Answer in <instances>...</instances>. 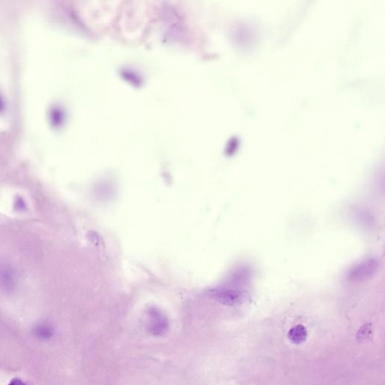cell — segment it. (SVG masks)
Returning <instances> with one entry per match:
<instances>
[{"mask_svg": "<svg viewBox=\"0 0 385 385\" xmlns=\"http://www.w3.org/2000/svg\"><path fill=\"white\" fill-rule=\"evenodd\" d=\"M148 330L156 337L164 336L169 331V322L164 313L156 307H151L148 310Z\"/></svg>", "mask_w": 385, "mask_h": 385, "instance_id": "6da1fadb", "label": "cell"}, {"mask_svg": "<svg viewBox=\"0 0 385 385\" xmlns=\"http://www.w3.org/2000/svg\"><path fill=\"white\" fill-rule=\"evenodd\" d=\"M211 295L215 300L226 306H234L242 300V294L230 289H215L211 291Z\"/></svg>", "mask_w": 385, "mask_h": 385, "instance_id": "7a4b0ae2", "label": "cell"}, {"mask_svg": "<svg viewBox=\"0 0 385 385\" xmlns=\"http://www.w3.org/2000/svg\"><path fill=\"white\" fill-rule=\"evenodd\" d=\"M308 333L306 327L303 325H297L293 327L288 332V338L291 343L296 345L302 344L307 340Z\"/></svg>", "mask_w": 385, "mask_h": 385, "instance_id": "3957f363", "label": "cell"}, {"mask_svg": "<svg viewBox=\"0 0 385 385\" xmlns=\"http://www.w3.org/2000/svg\"><path fill=\"white\" fill-rule=\"evenodd\" d=\"M34 332L37 338L42 340H50L54 334V328L48 324H38L34 329Z\"/></svg>", "mask_w": 385, "mask_h": 385, "instance_id": "277c9868", "label": "cell"}, {"mask_svg": "<svg viewBox=\"0 0 385 385\" xmlns=\"http://www.w3.org/2000/svg\"><path fill=\"white\" fill-rule=\"evenodd\" d=\"M372 326L370 324H366L360 327L357 333V338L359 342L366 341L368 338H370L372 334Z\"/></svg>", "mask_w": 385, "mask_h": 385, "instance_id": "5b68a950", "label": "cell"}, {"mask_svg": "<svg viewBox=\"0 0 385 385\" xmlns=\"http://www.w3.org/2000/svg\"><path fill=\"white\" fill-rule=\"evenodd\" d=\"M8 385H25V384L19 379H14L11 381Z\"/></svg>", "mask_w": 385, "mask_h": 385, "instance_id": "8992f818", "label": "cell"}]
</instances>
